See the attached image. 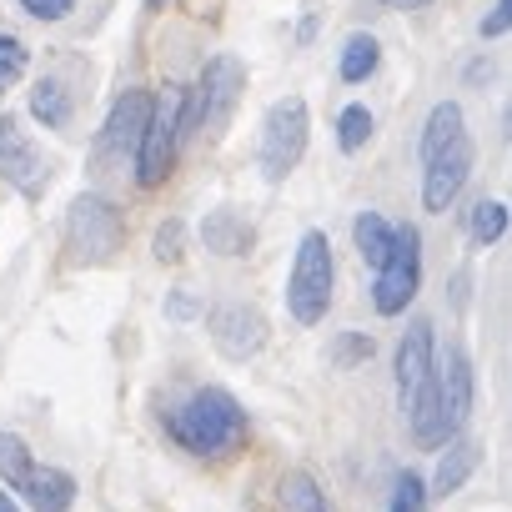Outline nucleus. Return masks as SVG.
I'll return each mask as SVG.
<instances>
[{
	"instance_id": "obj_15",
	"label": "nucleus",
	"mask_w": 512,
	"mask_h": 512,
	"mask_svg": "<svg viewBox=\"0 0 512 512\" xmlns=\"http://www.w3.org/2000/svg\"><path fill=\"white\" fill-rule=\"evenodd\" d=\"M201 241L216 256H246L251 251V221L241 211H211L201 221Z\"/></svg>"
},
{
	"instance_id": "obj_9",
	"label": "nucleus",
	"mask_w": 512,
	"mask_h": 512,
	"mask_svg": "<svg viewBox=\"0 0 512 512\" xmlns=\"http://www.w3.org/2000/svg\"><path fill=\"white\" fill-rule=\"evenodd\" d=\"M472 161H477V151H472L467 131L427 161V171H422V206H427L432 216H442V211L462 196V186H467V176H472Z\"/></svg>"
},
{
	"instance_id": "obj_32",
	"label": "nucleus",
	"mask_w": 512,
	"mask_h": 512,
	"mask_svg": "<svg viewBox=\"0 0 512 512\" xmlns=\"http://www.w3.org/2000/svg\"><path fill=\"white\" fill-rule=\"evenodd\" d=\"M382 6H392V11H422V6H432V0H382Z\"/></svg>"
},
{
	"instance_id": "obj_11",
	"label": "nucleus",
	"mask_w": 512,
	"mask_h": 512,
	"mask_svg": "<svg viewBox=\"0 0 512 512\" xmlns=\"http://www.w3.org/2000/svg\"><path fill=\"white\" fill-rule=\"evenodd\" d=\"M0 176H6L21 196H41L46 191V161L36 151V141L21 131L16 116H0Z\"/></svg>"
},
{
	"instance_id": "obj_20",
	"label": "nucleus",
	"mask_w": 512,
	"mask_h": 512,
	"mask_svg": "<svg viewBox=\"0 0 512 512\" xmlns=\"http://www.w3.org/2000/svg\"><path fill=\"white\" fill-rule=\"evenodd\" d=\"M31 111H36V121H46L51 131H61V126H71V91L56 76H41L36 91H31Z\"/></svg>"
},
{
	"instance_id": "obj_8",
	"label": "nucleus",
	"mask_w": 512,
	"mask_h": 512,
	"mask_svg": "<svg viewBox=\"0 0 512 512\" xmlns=\"http://www.w3.org/2000/svg\"><path fill=\"white\" fill-rule=\"evenodd\" d=\"M206 332H211V347H216L226 362H251L256 352L267 347V337H272L267 317L256 312V307H246V302L216 307V312L206 317Z\"/></svg>"
},
{
	"instance_id": "obj_29",
	"label": "nucleus",
	"mask_w": 512,
	"mask_h": 512,
	"mask_svg": "<svg viewBox=\"0 0 512 512\" xmlns=\"http://www.w3.org/2000/svg\"><path fill=\"white\" fill-rule=\"evenodd\" d=\"M507 26H512V0H492V16H482V36L497 41L507 36Z\"/></svg>"
},
{
	"instance_id": "obj_2",
	"label": "nucleus",
	"mask_w": 512,
	"mask_h": 512,
	"mask_svg": "<svg viewBox=\"0 0 512 512\" xmlns=\"http://www.w3.org/2000/svg\"><path fill=\"white\" fill-rule=\"evenodd\" d=\"M332 287H337V262H332V241L327 231H307L297 241V262L287 277V312L302 327H317L332 307Z\"/></svg>"
},
{
	"instance_id": "obj_10",
	"label": "nucleus",
	"mask_w": 512,
	"mask_h": 512,
	"mask_svg": "<svg viewBox=\"0 0 512 512\" xmlns=\"http://www.w3.org/2000/svg\"><path fill=\"white\" fill-rule=\"evenodd\" d=\"M432 382H437V407H442V427L447 437L462 432L467 412H472V397H477V377H472V362L467 352L452 342L442 362H432Z\"/></svg>"
},
{
	"instance_id": "obj_7",
	"label": "nucleus",
	"mask_w": 512,
	"mask_h": 512,
	"mask_svg": "<svg viewBox=\"0 0 512 512\" xmlns=\"http://www.w3.org/2000/svg\"><path fill=\"white\" fill-rule=\"evenodd\" d=\"M121 236H126V226H121V216L101 201V196H76L71 201V216H66V241H71V251L81 256V262H111V256L121 251Z\"/></svg>"
},
{
	"instance_id": "obj_18",
	"label": "nucleus",
	"mask_w": 512,
	"mask_h": 512,
	"mask_svg": "<svg viewBox=\"0 0 512 512\" xmlns=\"http://www.w3.org/2000/svg\"><path fill=\"white\" fill-rule=\"evenodd\" d=\"M462 136V106L457 101H437L427 126H422V161H432L442 146H452Z\"/></svg>"
},
{
	"instance_id": "obj_14",
	"label": "nucleus",
	"mask_w": 512,
	"mask_h": 512,
	"mask_svg": "<svg viewBox=\"0 0 512 512\" xmlns=\"http://www.w3.org/2000/svg\"><path fill=\"white\" fill-rule=\"evenodd\" d=\"M16 492L31 502V512H71V502H76V477L61 472V467H36V462H31V472L21 477Z\"/></svg>"
},
{
	"instance_id": "obj_34",
	"label": "nucleus",
	"mask_w": 512,
	"mask_h": 512,
	"mask_svg": "<svg viewBox=\"0 0 512 512\" xmlns=\"http://www.w3.org/2000/svg\"><path fill=\"white\" fill-rule=\"evenodd\" d=\"M151 6H161V0H151Z\"/></svg>"
},
{
	"instance_id": "obj_12",
	"label": "nucleus",
	"mask_w": 512,
	"mask_h": 512,
	"mask_svg": "<svg viewBox=\"0 0 512 512\" xmlns=\"http://www.w3.org/2000/svg\"><path fill=\"white\" fill-rule=\"evenodd\" d=\"M146 116H151V96H146V91H126V96L111 106L106 126H101V141H96L101 161H116V166L136 161V146H141Z\"/></svg>"
},
{
	"instance_id": "obj_31",
	"label": "nucleus",
	"mask_w": 512,
	"mask_h": 512,
	"mask_svg": "<svg viewBox=\"0 0 512 512\" xmlns=\"http://www.w3.org/2000/svg\"><path fill=\"white\" fill-rule=\"evenodd\" d=\"M166 317H171V322L196 317V297H191V292H171V297H166Z\"/></svg>"
},
{
	"instance_id": "obj_13",
	"label": "nucleus",
	"mask_w": 512,
	"mask_h": 512,
	"mask_svg": "<svg viewBox=\"0 0 512 512\" xmlns=\"http://www.w3.org/2000/svg\"><path fill=\"white\" fill-rule=\"evenodd\" d=\"M432 362H437V337H432V322L417 317L402 332V342H397V392H402V407L412 402V392L422 387V377L432 372Z\"/></svg>"
},
{
	"instance_id": "obj_26",
	"label": "nucleus",
	"mask_w": 512,
	"mask_h": 512,
	"mask_svg": "<svg viewBox=\"0 0 512 512\" xmlns=\"http://www.w3.org/2000/svg\"><path fill=\"white\" fill-rule=\"evenodd\" d=\"M26 66H31L26 41H21V36H0V91H11V86L26 76Z\"/></svg>"
},
{
	"instance_id": "obj_23",
	"label": "nucleus",
	"mask_w": 512,
	"mask_h": 512,
	"mask_svg": "<svg viewBox=\"0 0 512 512\" xmlns=\"http://www.w3.org/2000/svg\"><path fill=\"white\" fill-rule=\"evenodd\" d=\"M372 126H377V121H372L367 106H347V111L337 116V146H342L347 156H357V151L372 141Z\"/></svg>"
},
{
	"instance_id": "obj_1",
	"label": "nucleus",
	"mask_w": 512,
	"mask_h": 512,
	"mask_svg": "<svg viewBox=\"0 0 512 512\" xmlns=\"http://www.w3.org/2000/svg\"><path fill=\"white\" fill-rule=\"evenodd\" d=\"M166 432L191 457H226L231 447L246 442V412L226 387H201L166 412Z\"/></svg>"
},
{
	"instance_id": "obj_3",
	"label": "nucleus",
	"mask_w": 512,
	"mask_h": 512,
	"mask_svg": "<svg viewBox=\"0 0 512 512\" xmlns=\"http://www.w3.org/2000/svg\"><path fill=\"white\" fill-rule=\"evenodd\" d=\"M181 136H186V91L171 86V91L151 96V116H146V131H141V146H136V181L146 191L171 176Z\"/></svg>"
},
{
	"instance_id": "obj_5",
	"label": "nucleus",
	"mask_w": 512,
	"mask_h": 512,
	"mask_svg": "<svg viewBox=\"0 0 512 512\" xmlns=\"http://www.w3.org/2000/svg\"><path fill=\"white\" fill-rule=\"evenodd\" d=\"M246 91V66L236 56H211L196 91H186V131H206V136H221L236 101Z\"/></svg>"
},
{
	"instance_id": "obj_27",
	"label": "nucleus",
	"mask_w": 512,
	"mask_h": 512,
	"mask_svg": "<svg viewBox=\"0 0 512 512\" xmlns=\"http://www.w3.org/2000/svg\"><path fill=\"white\" fill-rule=\"evenodd\" d=\"M427 507V482L417 472H397L392 477V507L387 512H422Z\"/></svg>"
},
{
	"instance_id": "obj_21",
	"label": "nucleus",
	"mask_w": 512,
	"mask_h": 512,
	"mask_svg": "<svg viewBox=\"0 0 512 512\" xmlns=\"http://www.w3.org/2000/svg\"><path fill=\"white\" fill-rule=\"evenodd\" d=\"M467 236H472L477 246H492V241H502V236H507V206L482 196V201L467 211Z\"/></svg>"
},
{
	"instance_id": "obj_25",
	"label": "nucleus",
	"mask_w": 512,
	"mask_h": 512,
	"mask_svg": "<svg viewBox=\"0 0 512 512\" xmlns=\"http://www.w3.org/2000/svg\"><path fill=\"white\" fill-rule=\"evenodd\" d=\"M151 256H156L161 267H176L181 256H186V226H181L176 216L156 226V236H151Z\"/></svg>"
},
{
	"instance_id": "obj_17",
	"label": "nucleus",
	"mask_w": 512,
	"mask_h": 512,
	"mask_svg": "<svg viewBox=\"0 0 512 512\" xmlns=\"http://www.w3.org/2000/svg\"><path fill=\"white\" fill-rule=\"evenodd\" d=\"M392 236H397V221H387L382 211H362L352 221V241H357V256L377 272L387 262V251H392Z\"/></svg>"
},
{
	"instance_id": "obj_19",
	"label": "nucleus",
	"mask_w": 512,
	"mask_h": 512,
	"mask_svg": "<svg viewBox=\"0 0 512 512\" xmlns=\"http://www.w3.org/2000/svg\"><path fill=\"white\" fill-rule=\"evenodd\" d=\"M377 61H382V46H377V36H367V31H357V36H347V46H342V81L347 86H362L372 71H377Z\"/></svg>"
},
{
	"instance_id": "obj_16",
	"label": "nucleus",
	"mask_w": 512,
	"mask_h": 512,
	"mask_svg": "<svg viewBox=\"0 0 512 512\" xmlns=\"http://www.w3.org/2000/svg\"><path fill=\"white\" fill-rule=\"evenodd\" d=\"M477 462H482V447H477L472 437L452 442V447L442 452L437 472H432V492H437V497H452V492H462V482L477 472Z\"/></svg>"
},
{
	"instance_id": "obj_30",
	"label": "nucleus",
	"mask_w": 512,
	"mask_h": 512,
	"mask_svg": "<svg viewBox=\"0 0 512 512\" xmlns=\"http://www.w3.org/2000/svg\"><path fill=\"white\" fill-rule=\"evenodd\" d=\"M367 357H372V337H357V332H352V337H342V342H337V362H342V367L367 362Z\"/></svg>"
},
{
	"instance_id": "obj_22",
	"label": "nucleus",
	"mask_w": 512,
	"mask_h": 512,
	"mask_svg": "<svg viewBox=\"0 0 512 512\" xmlns=\"http://www.w3.org/2000/svg\"><path fill=\"white\" fill-rule=\"evenodd\" d=\"M282 512H327V497L312 472H287L282 477Z\"/></svg>"
},
{
	"instance_id": "obj_28",
	"label": "nucleus",
	"mask_w": 512,
	"mask_h": 512,
	"mask_svg": "<svg viewBox=\"0 0 512 512\" xmlns=\"http://www.w3.org/2000/svg\"><path fill=\"white\" fill-rule=\"evenodd\" d=\"M21 11L36 21H66L76 11V0H21Z\"/></svg>"
},
{
	"instance_id": "obj_24",
	"label": "nucleus",
	"mask_w": 512,
	"mask_h": 512,
	"mask_svg": "<svg viewBox=\"0 0 512 512\" xmlns=\"http://www.w3.org/2000/svg\"><path fill=\"white\" fill-rule=\"evenodd\" d=\"M31 447H26V437H16V432H0V477H6V487L16 492L21 487V477L31 472Z\"/></svg>"
},
{
	"instance_id": "obj_4",
	"label": "nucleus",
	"mask_w": 512,
	"mask_h": 512,
	"mask_svg": "<svg viewBox=\"0 0 512 512\" xmlns=\"http://www.w3.org/2000/svg\"><path fill=\"white\" fill-rule=\"evenodd\" d=\"M307 131H312V116H307V101L302 96H282L272 101L267 121H262V141H256V166H262V176L277 186L287 181L302 156H307Z\"/></svg>"
},
{
	"instance_id": "obj_6",
	"label": "nucleus",
	"mask_w": 512,
	"mask_h": 512,
	"mask_svg": "<svg viewBox=\"0 0 512 512\" xmlns=\"http://www.w3.org/2000/svg\"><path fill=\"white\" fill-rule=\"evenodd\" d=\"M417 287H422V236H417L412 221H402L397 236H392L387 262L377 267V282H372L377 317H402L407 302L417 297Z\"/></svg>"
},
{
	"instance_id": "obj_33",
	"label": "nucleus",
	"mask_w": 512,
	"mask_h": 512,
	"mask_svg": "<svg viewBox=\"0 0 512 512\" xmlns=\"http://www.w3.org/2000/svg\"><path fill=\"white\" fill-rule=\"evenodd\" d=\"M0 512H21V507H16V497H11V492H0Z\"/></svg>"
}]
</instances>
